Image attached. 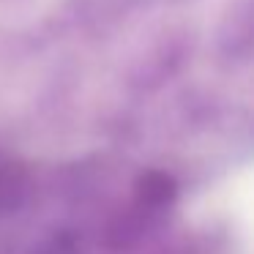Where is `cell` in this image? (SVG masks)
I'll return each instance as SVG.
<instances>
[{
    "label": "cell",
    "mask_w": 254,
    "mask_h": 254,
    "mask_svg": "<svg viewBox=\"0 0 254 254\" xmlns=\"http://www.w3.org/2000/svg\"><path fill=\"white\" fill-rule=\"evenodd\" d=\"M219 55L224 61H246L254 55V0H241L227 11L219 28Z\"/></svg>",
    "instance_id": "6da1fadb"
}]
</instances>
